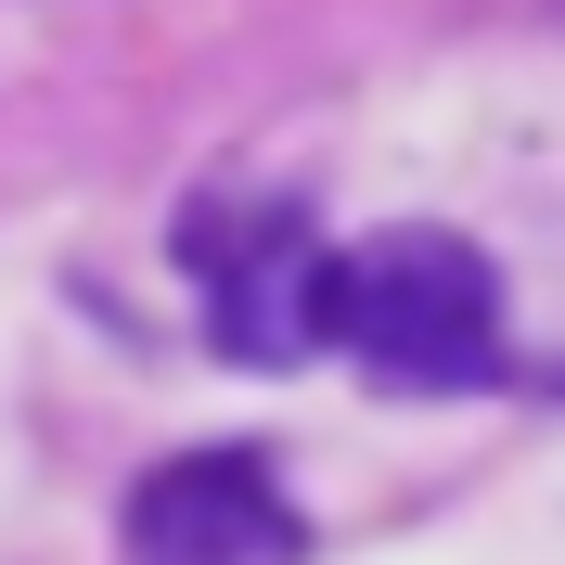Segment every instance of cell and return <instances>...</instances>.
<instances>
[{
  "label": "cell",
  "instance_id": "1",
  "mask_svg": "<svg viewBox=\"0 0 565 565\" xmlns=\"http://www.w3.org/2000/svg\"><path fill=\"white\" fill-rule=\"evenodd\" d=\"M321 348H360L386 386H489L501 282L462 232H373L321 270Z\"/></svg>",
  "mask_w": 565,
  "mask_h": 565
},
{
  "label": "cell",
  "instance_id": "3",
  "mask_svg": "<svg viewBox=\"0 0 565 565\" xmlns=\"http://www.w3.org/2000/svg\"><path fill=\"white\" fill-rule=\"evenodd\" d=\"M309 527L257 450H180L129 489V565H296Z\"/></svg>",
  "mask_w": 565,
  "mask_h": 565
},
{
  "label": "cell",
  "instance_id": "2",
  "mask_svg": "<svg viewBox=\"0 0 565 565\" xmlns=\"http://www.w3.org/2000/svg\"><path fill=\"white\" fill-rule=\"evenodd\" d=\"M180 257H193V282H206L218 360L282 373V360L321 348V270H334V245H321L296 206H206L193 232H180Z\"/></svg>",
  "mask_w": 565,
  "mask_h": 565
}]
</instances>
